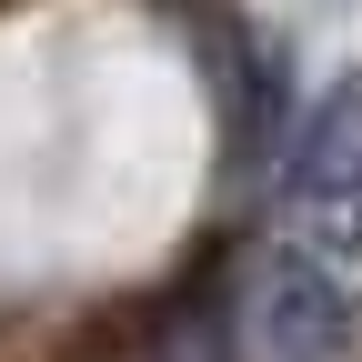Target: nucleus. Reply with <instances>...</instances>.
<instances>
[{"label":"nucleus","instance_id":"obj_1","mask_svg":"<svg viewBox=\"0 0 362 362\" xmlns=\"http://www.w3.org/2000/svg\"><path fill=\"white\" fill-rule=\"evenodd\" d=\"M252 352L262 362H362V292L322 252H262L252 262Z\"/></svg>","mask_w":362,"mask_h":362},{"label":"nucleus","instance_id":"obj_2","mask_svg":"<svg viewBox=\"0 0 362 362\" xmlns=\"http://www.w3.org/2000/svg\"><path fill=\"white\" fill-rule=\"evenodd\" d=\"M292 202L322 221L332 242H362V71L352 81H332L322 101L302 111V131H292Z\"/></svg>","mask_w":362,"mask_h":362}]
</instances>
